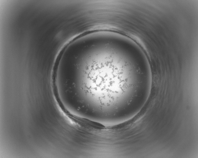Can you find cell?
<instances>
[{"mask_svg":"<svg viewBox=\"0 0 198 158\" xmlns=\"http://www.w3.org/2000/svg\"><path fill=\"white\" fill-rule=\"evenodd\" d=\"M127 49L107 42L70 47L58 66L56 87L73 111L115 126L140 110L149 95L151 73Z\"/></svg>","mask_w":198,"mask_h":158,"instance_id":"cell-1","label":"cell"},{"mask_svg":"<svg viewBox=\"0 0 198 158\" xmlns=\"http://www.w3.org/2000/svg\"><path fill=\"white\" fill-rule=\"evenodd\" d=\"M99 125H101V124H99Z\"/></svg>","mask_w":198,"mask_h":158,"instance_id":"cell-2","label":"cell"}]
</instances>
